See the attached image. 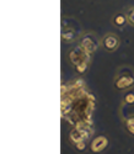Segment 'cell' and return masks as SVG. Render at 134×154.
Segmentation results:
<instances>
[{
  "instance_id": "obj_9",
  "label": "cell",
  "mask_w": 134,
  "mask_h": 154,
  "mask_svg": "<svg viewBox=\"0 0 134 154\" xmlns=\"http://www.w3.org/2000/svg\"><path fill=\"white\" fill-rule=\"evenodd\" d=\"M118 116L120 117V120L134 117V104H130V105L120 104L119 109H118Z\"/></svg>"
},
{
  "instance_id": "obj_14",
  "label": "cell",
  "mask_w": 134,
  "mask_h": 154,
  "mask_svg": "<svg viewBox=\"0 0 134 154\" xmlns=\"http://www.w3.org/2000/svg\"><path fill=\"white\" fill-rule=\"evenodd\" d=\"M126 15H127V20H128V25L132 27H134V5L128 6L127 9H124Z\"/></svg>"
},
{
  "instance_id": "obj_5",
  "label": "cell",
  "mask_w": 134,
  "mask_h": 154,
  "mask_svg": "<svg viewBox=\"0 0 134 154\" xmlns=\"http://www.w3.org/2000/svg\"><path fill=\"white\" fill-rule=\"evenodd\" d=\"M108 144H110L108 137L103 134H99L96 137H93L92 140L90 142V152L93 154H100L105 149H107Z\"/></svg>"
},
{
  "instance_id": "obj_1",
  "label": "cell",
  "mask_w": 134,
  "mask_h": 154,
  "mask_svg": "<svg viewBox=\"0 0 134 154\" xmlns=\"http://www.w3.org/2000/svg\"><path fill=\"white\" fill-rule=\"evenodd\" d=\"M113 88L118 91H128L134 89V68L128 64L119 66L113 78Z\"/></svg>"
},
{
  "instance_id": "obj_12",
  "label": "cell",
  "mask_w": 134,
  "mask_h": 154,
  "mask_svg": "<svg viewBox=\"0 0 134 154\" xmlns=\"http://www.w3.org/2000/svg\"><path fill=\"white\" fill-rule=\"evenodd\" d=\"M120 104H123V105L134 104V89H132V90H128V91H124Z\"/></svg>"
},
{
  "instance_id": "obj_3",
  "label": "cell",
  "mask_w": 134,
  "mask_h": 154,
  "mask_svg": "<svg viewBox=\"0 0 134 154\" xmlns=\"http://www.w3.org/2000/svg\"><path fill=\"white\" fill-rule=\"evenodd\" d=\"M120 46V37L114 32H107L101 37V48L108 53H113Z\"/></svg>"
},
{
  "instance_id": "obj_13",
  "label": "cell",
  "mask_w": 134,
  "mask_h": 154,
  "mask_svg": "<svg viewBox=\"0 0 134 154\" xmlns=\"http://www.w3.org/2000/svg\"><path fill=\"white\" fill-rule=\"evenodd\" d=\"M73 147L78 153H84L87 149H90V143H89V140H80V142L75 143Z\"/></svg>"
},
{
  "instance_id": "obj_11",
  "label": "cell",
  "mask_w": 134,
  "mask_h": 154,
  "mask_svg": "<svg viewBox=\"0 0 134 154\" xmlns=\"http://www.w3.org/2000/svg\"><path fill=\"white\" fill-rule=\"evenodd\" d=\"M122 123H123V127H124V131L130 137H134V117L122 120Z\"/></svg>"
},
{
  "instance_id": "obj_4",
  "label": "cell",
  "mask_w": 134,
  "mask_h": 154,
  "mask_svg": "<svg viewBox=\"0 0 134 154\" xmlns=\"http://www.w3.org/2000/svg\"><path fill=\"white\" fill-rule=\"evenodd\" d=\"M68 57H69V62L73 67L78 66L79 63H81L86 59H92V54L87 53L86 51H84L80 46H76L75 48H73L69 52Z\"/></svg>"
},
{
  "instance_id": "obj_8",
  "label": "cell",
  "mask_w": 134,
  "mask_h": 154,
  "mask_svg": "<svg viewBox=\"0 0 134 154\" xmlns=\"http://www.w3.org/2000/svg\"><path fill=\"white\" fill-rule=\"evenodd\" d=\"M111 23H112V26L114 29L123 30L128 25L126 11H117V12H114V14L112 15V17H111Z\"/></svg>"
},
{
  "instance_id": "obj_7",
  "label": "cell",
  "mask_w": 134,
  "mask_h": 154,
  "mask_svg": "<svg viewBox=\"0 0 134 154\" xmlns=\"http://www.w3.org/2000/svg\"><path fill=\"white\" fill-rule=\"evenodd\" d=\"M69 142L72 146H74L75 143L80 142V140H89V133L84 128H72L69 132Z\"/></svg>"
},
{
  "instance_id": "obj_2",
  "label": "cell",
  "mask_w": 134,
  "mask_h": 154,
  "mask_svg": "<svg viewBox=\"0 0 134 154\" xmlns=\"http://www.w3.org/2000/svg\"><path fill=\"white\" fill-rule=\"evenodd\" d=\"M78 46H80L87 53L93 54L99 48H101V38L93 31H84L80 33Z\"/></svg>"
},
{
  "instance_id": "obj_10",
  "label": "cell",
  "mask_w": 134,
  "mask_h": 154,
  "mask_svg": "<svg viewBox=\"0 0 134 154\" xmlns=\"http://www.w3.org/2000/svg\"><path fill=\"white\" fill-rule=\"evenodd\" d=\"M91 60H92V59H86V60H84V62H81V63H79L78 66L74 67L75 72H76L79 75H84L85 73H87L89 69H90V66H91Z\"/></svg>"
},
{
  "instance_id": "obj_6",
  "label": "cell",
  "mask_w": 134,
  "mask_h": 154,
  "mask_svg": "<svg viewBox=\"0 0 134 154\" xmlns=\"http://www.w3.org/2000/svg\"><path fill=\"white\" fill-rule=\"evenodd\" d=\"M80 37V32L73 27V26H65L63 23L62 26V42L63 43H68V45H72L74 42H78Z\"/></svg>"
}]
</instances>
